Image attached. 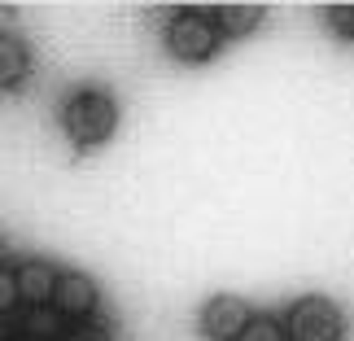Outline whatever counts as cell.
I'll return each mask as SVG.
<instances>
[{"mask_svg": "<svg viewBox=\"0 0 354 341\" xmlns=\"http://www.w3.org/2000/svg\"><path fill=\"white\" fill-rule=\"evenodd\" d=\"M118 127V105L105 88H79L62 101V131L75 149H97Z\"/></svg>", "mask_w": 354, "mask_h": 341, "instance_id": "cell-1", "label": "cell"}, {"mask_svg": "<svg viewBox=\"0 0 354 341\" xmlns=\"http://www.w3.org/2000/svg\"><path fill=\"white\" fill-rule=\"evenodd\" d=\"M167 53L175 62H188V66H201V62H210L214 53H219L223 44V31L214 26L210 13H201V9H180L175 18L167 22Z\"/></svg>", "mask_w": 354, "mask_h": 341, "instance_id": "cell-2", "label": "cell"}, {"mask_svg": "<svg viewBox=\"0 0 354 341\" xmlns=\"http://www.w3.org/2000/svg\"><path fill=\"white\" fill-rule=\"evenodd\" d=\"M346 333V315L337 311L333 297H302L289 306L284 320V337L289 341H342Z\"/></svg>", "mask_w": 354, "mask_h": 341, "instance_id": "cell-3", "label": "cell"}, {"mask_svg": "<svg viewBox=\"0 0 354 341\" xmlns=\"http://www.w3.org/2000/svg\"><path fill=\"white\" fill-rule=\"evenodd\" d=\"M250 320H254V311L245 297H210L206 311H201V333H206L210 341H241V333L250 329Z\"/></svg>", "mask_w": 354, "mask_h": 341, "instance_id": "cell-4", "label": "cell"}, {"mask_svg": "<svg viewBox=\"0 0 354 341\" xmlns=\"http://www.w3.org/2000/svg\"><path fill=\"white\" fill-rule=\"evenodd\" d=\"M101 302V289L88 271H62L57 276V293H53V311L62 320H88Z\"/></svg>", "mask_w": 354, "mask_h": 341, "instance_id": "cell-5", "label": "cell"}, {"mask_svg": "<svg viewBox=\"0 0 354 341\" xmlns=\"http://www.w3.org/2000/svg\"><path fill=\"white\" fill-rule=\"evenodd\" d=\"M57 276L62 271H53L48 263H39V258H26L18 267V293L26 306H53V293H57Z\"/></svg>", "mask_w": 354, "mask_h": 341, "instance_id": "cell-6", "label": "cell"}, {"mask_svg": "<svg viewBox=\"0 0 354 341\" xmlns=\"http://www.w3.org/2000/svg\"><path fill=\"white\" fill-rule=\"evenodd\" d=\"M26 71H31V53L18 35H5L0 31V88H18Z\"/></svg>", "mask_w": 354, "mask_h": 341, "instance_id": "cell-7", "label": "cell"}, {"mask_svg": "<svg viewBox=\"0 0 354 341\" xmlns=\"http://www.w3.org/2000/svg\"><path fill=\"white\" fill-rule=\"evenodd\" d=\"M210 18L223 35H250L263 22V5H214Z\"/></svg>", "mask_w": 354, "mask_h": 341, "instance_id": "cell-8", "label": "cell"}, {"mask_svg": "<svg viewBox=\"0 0 354 341\" xmlns=\"http://www.w3.org/2000/svg\"><path fill=\"white\" fill-rule=\"evenodd\" d=\"M22 333H26V337H39V341H53V337L62 333V315H57L53 306H31V311H26Z\"/></svg>", "mask_w": 354, "mask_h": 341, "instance_id": "cell-9", "label": "cell"}, {"mask_svg": "<svg viewBox=\"0 0 354 341\" xmlns=\"http://www.w3.org/2000/svg\"><path fill=\"white\" fill-rule=\"evenodd\" d=\"M241 341H289V337H284V324L267 320V315H254L250 329L241 333Z\"/></svg>", "mask_w": 354, "mask_h": 341, "instance_id": "cell-10", "label": "cell"}, {"mask_svg": "<svg viewBox=\"0 0 354 341\" xmlns=\"http://www.w3.org/2000/svg\"><path fill=\"white\" fill-rule=\"evenodd\" d=\"M18 302H22V293H18V271L0 267V315H9Z\"/></svg>", "mask_w": 354, "mask_h": 341, "instance_id": "cell-11", "label": "cell"}, {"mask_svg": "<svg viewBox=\"0 0 354 341\" xmlns=\"http://www.w3.org/2000/svg\"><path fill=\"white\" fill-rule=\"evenodd\" d=\"M324 18H328V26H333L337 35L354 39V5H328V9H324Z\"/></svg>", "mask_w": 354, "mask_h": 341, "instance_id": "cell-12", "label": "cell"}, {"mask_svg": "<svg viewBox=\"0 0 354 341\" xmlns=\"http://www.w3.org/2000/svg\"><path fill=\"white\" fill-rule=\"evenodd\" d=\"M62 341H114V333L101 329V324H79V329L62 333Z\"/></svg>", "mask_w": 354, "mask_h": 341, "instance_id": "cell-13", "label": "cell"}, {"mask_svg": "<svg viewBox=\"0 0 354 341\" xmlns=\"http://www.w3.org/2000/svg\"><path fill=\"white\" fill-rule=\"evenodd\" d=\"M13 341H39V337H26V333H18V337H13Z\"/></svg>", "mask_w": 354, "mask_h": 341, "instance_id": "cell-14", "label": "cell"}]
</instances>
